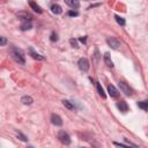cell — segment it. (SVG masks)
<instances>
[{
  "instance_id": "obj_1",
  "label": "cell",
  "mask_w": 148,
  "mask_h": 148,
  "mask_svg": "<svg viewBox=\"0 0 148 148\" xmlns=\"http://www.w3.org/2000/svg\"><path fill=\"white\" fill-rule=\"evenodd\" d=\"M10 54H12L13 59H14L16 62H18V64H21V65H24V64H25L24 53H23V51H22L21 49H18V47H12V49H10Z\"/></svg>"
},
{
  "instance_id": "obj_2",
  "label": "cell",
  "mask_w": 148,
  "mask_h": 148,
  "mask_svg": "<svg viewBox=\"0 0 148 148\" xmlns=\"http://www.w3.org/2000/svg\"><path fill=\"white\" fill-rule=\"evenodd\" d=\"M58 139H59V141L62 143V145H69L71 143V136L68 135V133L67 132H65V131H60L59 133H58Z\"/></svg>"
},
{
  "instance_id": "obj_3",
  "label": "cell",
  "mask_w": 148,
  "mask_h": 148,
  "mask_svg": "<svg viewBox=\"0 0 148 148\" xmlns=\"http://www.w3.org/2000/svg\"><path fill=\"white\" fill-rule=\"evenodd\" d=\"M118 86H119V88H120V90H121V92H124L126 96H131L132 94H133V90H132V88L126 83V82H124V81H120L119 83H118Z\"/></svg>"
},
{
  "instance_id": "obj_4",
  "label": "cell",
  "mask_w": 148,
  "mask_h": 148,
  "mask_svg": "<svg viewBox=\"0 0 148 148\" xmlns=\"http://www.w3.org/2000/svg\"><path fill=\"white\" fill-rule=\"evenodd\" d=\"M106 43H108V45H109L111 49H113V50H118V49L120 47V42H119L118 39H116L114 37H108V38H106Z\"/></svg>"
},
{
  "instance_id": "obj_5",
  "label": "cell",
  "mask_w": 148,
  "mask_h": 148,
  "mask_svg": "<svg viewBox=\"0 0 148 148\" xmlns=\"http://www.w3.org/2000/svg\"><path fill=\"white\" fill-rule=\"evenodd\" d=\"M77 66L82 72H87L89 69V61L87 58H80L77 61Z\"/></svg>"
},
{
  "instance_id": "obj_6",
  "label": "cell",
  "mask_w": 148,
  "mask_h": 148,
  "mask_svg": "<svg viewBox=\"0 0 148 148\" xmlns=\"http://www.w3.org/2000/svg\"><path fill=\"white\" fill-rule=\"evenodd\" d=\"M17 17H18L20 20L24 21V22H30V21L32 20V16H31L29 13H27V12H18V13H17Z\"/></svg>"
},
{
  "instance_id": "obj_7",
  "label": "cell",
  "mask_w": 148,
  "mask_h": 148,
  "mask_svg": "<svg viewBox=\"0 0 148 148\" xmlns=\"http://www.w3.org/2000/svg\"><path fill=\"white\" fill-rule=\"evenodd\" d=\"M51 123H52L53 125H56V126H61V125H62V119L60 118V116L53 113V114L51 116Z\"/></svg>"
},
{
  "instance_id": "obj_8",
  "label": "cell",
  "mask_w": 148,
  "mask_h": 148,
  "mask_svg": "<svg viewBox=\"0 0 148 148\" xmlns=\"http://www.w3.org/2000/svg\"><path fill=\"white\" fill-rule=\"evenodd\" d=\"M108 92H109V95L111 96V97H117L118 96V90H117V88L114 87V86H112V84H109L108 86Z\"/></svg>"
},
{
  "instance_id": "obj_9",
  "label": "cell",
  "mask_w": 148,
  "mask_h": 148,
  "mask_svg": "<svg viewBox=\"0 0 148 148\" xmlns=\"http://www.w3.org/2000/svg\"><path fill=\"white\" fill-rule=\"evenodd\" d=\"M117 108H118V110L121 111V112H126V111H128V105H127V103H126L125 101H120V102H118V103H117Z\"/></svg>"
},
{
  "instance_id": "obj_10",
  "label": "cell",
  "mask_w": 148,
  "mask_h": 148,
  "mask_svg": "<svg viewBox=\"0 0 148 148\" xmlns=\"http://www.w3.org/2000/svg\"><path fill=\"white\" fill-rule=\"evenodd\" d=\"M69 7H72V8H74V9H76V8H79L80 7V2H79V0H64Z\"/></svg>"
},
{
  "instance_id": "obj_11",
  "label": "cell",
  "mask_w": 148,
  "mask_h": 148,
  "mask_svg": "<svg viewBox=\"0 0 148 148\" xmlns=\"http://www.w3.org/2000/svg\"><path fill=\"white\" fill-rule=\"evenodd\" d=\"M29 53H30V56H31L34 59H37V60H44V57H43V56H40V54H38L37 52H35L32 47H30V49H29Z\"/></svg>"
},
{
  "instance_id": "obj_12",
  "label": "cell",
  "mask_w": 148,
  "mask_h": 148,
  "mask_svg": "<svg viewBox=\"0 0 148 148\" xmlns=\"http://www.w3.org/2000/svg\"><path fill=\"white\" fill-rule=\"evenodd\" d=\"M104 62H105V65H106L108 67H110V68L113 67V62H112V60H111V58H110V54H109L108 52L104 54Z\"/></svg>"
},
{
  "instance_id": "obj_13",
  "label": "cell",
  "mask_w": 148,
  "mask_h": 148,
  "mask_svg": "<svg viewBox=\"0 0 148 148\" xmlns=\"http://www.w3.org/2000/svg\"><path fill=\"white\" fill-rule=\"evenodd\" d=\"M51 12L53 13V14H61V12H62V9H61V7L59 6V5H57V3H54V5H52L51 6Z\"/></svg>"
},
{
  "instance_id": "obj_14",
  "label": "cell",
  "mask_w": 148,
  "mask_h": 148,
  "mask_svg": "<svg viewBox=\"0 0 148 148\" xmlns=\"http://www.w3.org/2000/svg\"><path fill=\"white\" fill-rule=\"evenodd\" d=\"M96 89H97V92H98V95L102 97V98H105L106 97V95H105V92H104V90H103V88H102V86H101V83H96Z\"/></svg>"
},
{
  "instance_id": "obj_15",
  "label": "cell",
  "mask_w": 148,
  "mask_h": 148,
  "mask_svg": "<svg viewBox=\"0 0 148 148\" xmlns=\"http://www.w3.org/2000/svg\"><path fill=\"white\" fill-rule=\"evenodd\" d=\"M21 102H22L23 104H25V105H30V104H32L34 99H32V97H30V96H23V97L21 98Z\"/></svg>"
},
{
  "instance_id": "obj_16",
  "label": "cell",
  "mask_w": 148,
  "mask_h": 148,
  "mask_svg": "<svg viewBox=\"0 0 148 148\" xmlns=\"http://www.w3.org/2000/svg\"><path fill=\"white\" fill-rule=\"evenodd\" d=\"M32 28V24H31V21L30 22H23L21 24V30L22 31H27V30H30Z\"/></svg>"
},
{
  "instance_id": "obj_17",
  "label": "cell",
  "mask_w": 148,
  "mask_h": 148,
  "mask_svg": "<svg viewBox=\"0 0 148 148\" xmlns=\"http://www.w3.org/2000/svg\"><path fill=\"white\" fill-rule=\"evenodd\" d=\"M29 5H30V7H31V8H32V9H34L36 13H39V14L42 13V8H40V7H39V6L36 3V2L30 1V2H29Z\"/></svg>"
},
{
  "instance_id": "obj_18",
  "label": "cell",
  "mask_w": 148,
  "mask_h": 148,
  "mask_svg": "<svg viewBox=\"0 0 148 148\" xmlns=\"http://www.w3.org/2000/svg\"><path fill=\"white\" fill-rule=\"evenodd\" d=\"M138 106L142 110H148V101H141L138 102Z\"/></svg>"
},
{
  "instance_id": "obj_19",
  "label": "cell",
  "mask_w": 148,
  "mask_h": 148,
  "mask_svg": "<svg viewBox=\"0 0 148 148\" xmlns=\"http://www.w3.org/2000/svg\"><path fill=\"white\" fill-rule=\"evenodd\" d=\"M114 18H116V21H117V23H118V24H120V25H125V24H126V21H125L123 17H120V16L116 15V16H114Z\"/></svg>"
},
{
  "instance_id": "obj_20",
  "label": "cell",
  "mask_w": 148,
  "mask_h": 148,
  "mask_svg": "<svg viewBox=\"0 0 148 148\" xmlns=\"http://www.w3.org/2000/svg\"><path fill=\"white\" fill-rule=\"evenodd\" d=\"M62 104H64L67 109H69V110H73V109H74V105H73L69 101H67V99H64V101H62Z\"/></svg>"
},
{
  "instance_id": "obj_21",
  "label": "cell",
  "mask_w": 148,
  "mask_h": 148,
  "mask_svg": "<svg viewBox=\"0 0 148 148\" xmlns=\"http://www.w3.org/2000/svg\"><path fill=\"white\" fill-rule=\"evenodd\" d=\"M16 135H17V138H18L21 141H27V140H28V138H27L24 134H22L21 132H18V131L16 132Z\"/></svg>"
},
{
  "instance_id": "obj_22",
  "label": "cell",
  "mask_w": 148,
  "mask_h": 148,
  "mask_svg": "<svg viewBox=\"0 0 148 148\" xmlns=\"http://www.w3.org/2000/svg\"><path fill=\"white\" fill-rule=\"evenodd\" d=\"M69 43H71V45H72L73 47H79V45H77V42H76L74 38H71V39H69Z\"/></svg>"
},
{
  "instance_id": "obj_23",
  "label": "cell",
  "mask_w": 148,
  "mask_h": 148,
  "mask_svg": "<svg viewBox=\"0 0 148 148\" xmlns=\"http://www.w3.org/2000/svg\"><path fill=\"white\" fill-rule=\"evenodd\" d=\"M50 39H51L52 42H57V40H58V36H57V34L52 32V34H51V37H50Z\"/></svg>"
},
{
  "instance_id": "obj_24",
  "label": "cell",
  "mask_w": 148,
  "mask_h": 148,
  "mask_svg": "<svg viewBox=\"0 0 148 148\" xmlns=\"http://www.w3.org/2000/svg\"><path fill=\"white\" fill-rule=\"evenodd\" d=\"M6 43H7V40H6V37H0V45L1 46H5L6 45Z\"/></svg>"
},
{
  "instance_id": "obj_25",
  "label": "cell",
  "mask_w": 148,
  "mask_h": 148,
  "mask_svg": "<svg viewBox=\"0 0 148 148\" xmlns=\"http://www.w3.org/2000/svg\"><path fill=\"white\" fill-rule=\"evenodd\" d=\"M113 145L114 146H121V147H127V146H130L127 142L126 143H119V142H113Z\"/></svg>"
},
{
  "instance_id": "obj_26",
  "label": "cell",
  "mask_w": 148,
  "mask_h": 148,
  "mask_svg": "<svg viewBox=\"0 0 148 148\" xmlns=\"http://www.w3.org/2000/svg\"><path fill=\"white\" fill-rule=\"evenodd\" d=\"M68 15H69V16H77L79 13H77V12H74V10H71V12H68Z\"/></svg>"
},
{
  "instance_id": "obj_27",
  "label": "cell",
  "mask_w": 148,
  "mask_h": 148,
  "mask_svg": "<svg viewBox=\"0 0 148 148\" xmlns=\"http://www.w3.org/2000/svg\"><path fill=\"white\" fill-rule=\"evenodd\" d=\"M86 40H87L86 36H83V37H80V42H82V43H86Z\"/></svg>"
}]
</instances>
